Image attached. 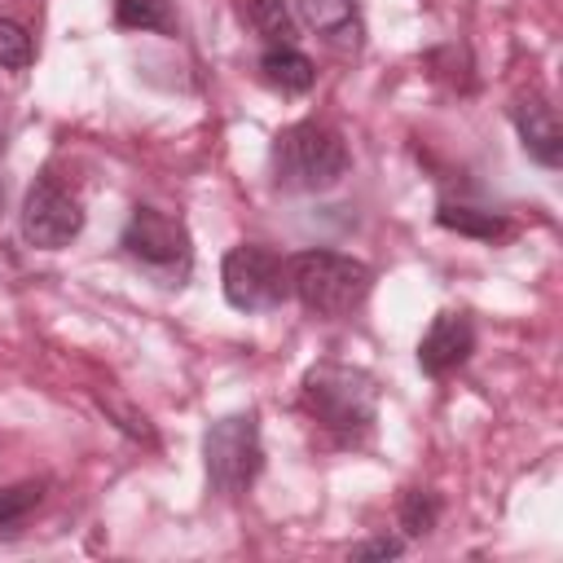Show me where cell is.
Here are the masks:
<instances>
[{
	"instance_id": "6da1fadb",
	"label": "cell",
	"mask_w": 563,
	"mask_h": 563,
	"mask_svg": "<svg viewBox=\"0 0 563 563\" xmlns=\"http://www.w3.org/2000/svg\"><path fill=\"white\" fill-rule=\"evenodd\" d=\"M299 405L339 440H365L378 418V383L361 365L317 361L299 383Z\"/></svg>"
},
{
	"instance_id": "7a4b0ae2",
	"label": "cell",
	"mask_w": 563,
	"mask_h": 563,
	"mask_svg": "<svg viewBox=\"0 0 563 563\" xmlns=\"http://www.w3.org/2000/svg\"><path fill=\"white\" fill-rule=\"evenodd\" d=\"M273 185L282 194H330L352 172V154L343 136L317 119H299L273 136L268 150Z\"/></svg>"
},
{
	"instance_id": "3957f363",
	"label": "cell",
	"mask_w": 563,
	"mask_h": 563,
	"mask_svg": "<svg viewBox=\"0 0 563 563\" xmlns=\"http://www.w3.org/2000/svg\"><path fill=\"white\" fill-rule=\"evenodd\" d=\"M286 277H290V295L303 303V312L325 317V321L356 312L374 286V268L365 260L343 255V251H325V246L290 255Z\"/></svg>"
},
{
	"instance_id": "277c9868",
	"label": "cell",
	"mask_w": 563,
	"mask_h": 563,
	"mask_svg": "<svg viewBox=\"0 0 563 563\" xmlns=\"http://www.w3.org/2000/svg\"><path fill=\"white\" fill-rule=\"evenodd\" d=\"M119 246L154 282H163V286H185L189 282L194 238H189L180 216H167V211L141 202V207H132V216H128V224L119 233Z\"/></svg>"
},
{
	"instance_id": "5b68a950",
	"label": "cell",
	"mask_w": 563,
	"mask_h": 563,
	"mask_svg": "<svg viewBox=\"0 0 563 563\" xmlns=\"http://www.w3.org/2000/svg\"><path fill=\"white\" fill-rule=\"evenodd\" d=\"M202 471L207 488L220 497H242L260 471H264V444H260V413H224L202 435Z\"/></svg>"
},
{
	"instance_id": "8992f818",
	"label": "cell",
	"mask_w": 563,
	"mask_h": 563,
	"mask_svg": "<svg viewBox=\"0 0 563 563\" xmlns=\"http://www.w3.org/2000/svg\"><path fill=\"white\" fill-rule=\"evenodd\" d=\"M84 202L79 194L57 176V172H40L22 198L18 211V229L26 238V246L35 251H62L84 233Z\"/></svg>"
},
{
	"instance_id": "52a82bcc",
	"label": "cell",
	"mask_w": 563,
	"mask_h": 563,
	"mask_svg": "<svg viewBox=\"0 0 563 563\" xmlns=\"http://www.w3.org/2000/svg\"><path fill=\"white\" fill-rule=\"evenodd\" d=\"M220 290H224L229 308H238V312H273L290 299L286 260L268 246L242 242L220 264Z\"/></svg>"
},
{
	"instance_id": "ba28073f",
	"label": "cell",
	"mask_w": 563,
	"mask_h": 563,
	"mask_svg": "<svg viewBox=\"0 0 563 563\" xmlns=\"http://www.w3.org/2000/svg\"><path fill=\"white\" fill-rule=\"evenodd\" d=\"M510 123H515V136H519L523 154L537 167L554 172L563 163V123H559L554 106L541 92H519L510 101Z\"/></svg>"
},
{
	"instance_id": "9c48e42d",
	"label": "cell",
	"mask_w": 563,
	"mask_h": 563,
	"mask_svg": "<svg viewBox=\"0 0 563 563\" xmlns=\"http://www.w3.org/2000/svg\"><path fill=\"white\" fill-rule=\"evenodd\" d=\"M475 352V325L466 312H435L427 334L418 339V369L427 378H444L457 365H466Z\"/></svg>"
},
{
	"instance_id": "30bf717a",
	"label": "cell",
	"mask_w": 563,
	"mask_h": 563,
	"mask_svg": "<svg viewBox=\"0 0 563 563\" xmlns=\"http://www.w3.org/2000/svg\"><path fill=\"white\" fill-rule=\"evenodd\" d=\"M295 13L308 31H317L339 53H356L365 44V22L356 0H295Z\"/></svg>"
},
{
	"instance_id": "8fae6325",
	"label": "cell",
	"mask_w": 563,
	"mask_h": 563,
	"mask_svg": "<svg viewBox=\"0 0 563 563\" xmlns=\"http://www.w3.org/2000/svg\"><path fill=\"white\" fill-rule=\"evenodd\" d=\"M260 79L268 88H277L282 97H295V92H308L317 84V66L295 44H268L260 57Z\"/></svg>"
},
{
	"instance_id": "7c38bea8",
	"label": "cell",
	"mask_w": 563,
	"mask_h": 563,
	"mask_svg": "<svg viewBox=\"0 0 563 563\" xmlns=\"http://www.w3.org/2000/svg\"><path fill=\"white\" fill-rule=\"evenodd\" d=\"M435 224L449 229V233L475 238V242H501V238L515 233V224L501 211H484V207H471V202H440L435 207Z\"/></svg>"
},
{
	"instance_id": "4fadbf2b",
	"label": "cell",
	"mask_w": 563,
	"mask_h": 563,
	"mask_svg": "<svg viewBox=\"0 0 563 563\" xmlns=\"http://www.w3.org/2000/svg\"><path fill=\"white\" fill-rule=\"evenodd\" d=\"M396 519H400V532H405L409 541H418V537H427V532L435 528V519H440V497H435L431 488H405V493H400V506H396Z\"/></svg>"
},
{
	"instance_id": "5bb4252c",
	"label": "cell",
	"mask_w": 563,
	"mask_h": 563,
	"mask_svg": "<svg viewBox=\"0 0 563 563\" xmlns=\"http://www.w3.org/2000/svg\"><path fill=\"white\" fill-rule=\"evenodd\" d=\"M246 18L255 26V35L264 44H290L295 40V13H290V0H251L246 4Z\"/></svg>"
},
{
	"instance_id": "9a60e30c",
	"label": "cell",
	"mask_w": 563,
	"mask_h": 563,
	"mask_svg": "<svg viewBox=\"0 0 563 563\" xmlns=\"http://www.w3.org/2000/svg\"><path fill=\"white\" fill-rule=\"evenodd\" d=\"M114 22L123 31H176L167 0H114Z\"/></svg>"
},
{
	"instance_id": "2e32d148",
	"label": "cell",
	"mask_w": 563,
	"mask_h": 563,
	"mask_svg": "<svg viewBox=\"0 0 563 563\" xmlns=\"http://www.w3.org/2000/svg\"><path fill=\"white\" fill-rule=\"evenodd\" d=\"M40 501H44V479H22V484L0 488V528L22 523Z\"/></svg>"
},
{
	"instance_id": "e0dca14e",
	"label": "cell",
	"mask_w": 563,
	"mask_h": 563,
	"mask_svg": "<svg viewBox=\"0 0 563 563\" xmlns=\"http://www.w3.org/2000/svg\"><path fill=\"white\" fill-rule=\"evenodd\" d=\"M31 57H35V44L26 26L13 18H0V70H26Z\"/></svg>"
},
{
	"instance_id": "ac0fdd59",
	"label": "cell",
	"mask_w": 563,
	"mask_h": 563,
	"mask_svg": "<svg viewBox=\"0 0 563 563\" xmlns=\"http://www.w3.org/2000/svg\"><path fill=\"white\" fill-rule=\"evenodd\" d=\"M405 554V541L400 537H369V541H361V545H352V559L361 563V559H400Z\"/></svg>"
},
{
	"instance_id": "d6986e66",
	"label": "cell",
	"mask_w": 563,
	"mask_h": 563,
	"mask_svg": "<svg viewBox=\"0 0 563 563\" xmlns=\"http://www.w3.org/2000/svg\"><path fill=\"white\" fill-rule=\"evenodd\" d=\"M101 409H106L110 418H119V427H123L128 435H136V440H154V431H150V422H145V413H132V409H119V405H110V400H101Z\"/></svg>"
},
{
	"instance_id": "ffe728a7",
	"label": "cell",
	"mask_w": 563,
	"mask_h": 563,
	"mask_svg": "<svg viewBox=\"0 0 563 563\" xmlns=\"http://www.w3.org/2000/svg\"><path fill=\"white\" fill-rule=\"evenodd\" d=\"M4 189H9V185H4V172H0V211H4Z\"/></svg>"
}]
</instances>
